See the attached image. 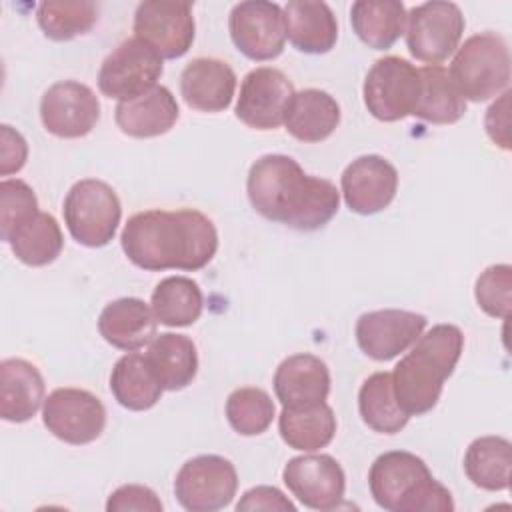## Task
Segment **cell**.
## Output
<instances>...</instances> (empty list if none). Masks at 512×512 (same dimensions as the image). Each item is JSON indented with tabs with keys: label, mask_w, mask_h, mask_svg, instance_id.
<instances>
[{
	"label": "cell",
	"mask_w": 512,
	"mask_h": 512,
	"mask_svg": "<svg viewBox=\"0 0 512 512\" xmlns=\"http://www.w3.org/2000/svg\"><path fill=\"white\" fill-rule=\"evenodd\" d=\"M120 246L126 258L142 270L196 272L214 258L218 232L200 210L152 208L128 218Z\"/></svg>",
	"instance_id": "cell-1"
},
{
	"label": "cell",
	"mask_w": 512,
	"mask_h": 512,
	"mask_svg": "<svg viewBox=\"0 0 512 512\" xmlns=\"http://www.w3.org/2000/svg\"><path fill=\"white\" fill-rule=\"evenodd\" d=\"M246 192L260 216L300 232L320 230L340 206V192L330 180L306 174L286 154L260 156L248 170Z\"/></svg>",
	"instance_id": "cell-2"
},
{
	"label": "cell",
	"mask_w": 512,
	"mask_h": 512,
	"mask_svg": "<svg viewBox=\"0 0 512 512\" xmlns=\"http://www.w3.org/2000/svg\"><path fill=\"white\" fill-rule=\"evenodd\" d=\"M462 350L464 334L454 324H436L420 334L392 372L394 396L408 416L426 414L438 404Z\"/></svg>",
	"instance_id": "cell-3"
},
{
	"label": "cell",
	"mask_w": 512,
	"mask_h": 512,
	"mask_svg": "<svg viewBox=\"0 0 512 512\" xmlns=\"http://www.w3.org/2000/svg\"><path fill=\"white\" fill-rule=\"evenodd\" d=\"M374 502L388 512H452L450 490L440 484L426 462L406 450L380 454L368 472Z\"/></svg>",
	"instance_id": "cell-4"
},
{
	"label": "cell",
	"mask_w": 512,
	"mask_h": 512,
	"mask_svg": "<svg viewBox=\"0 0 512 512\" xmlns=\"http://www.w3.org/2000/svg\"><path fill=\"white\" fill-rule=\"evenodd\" d=\"M454 86L464 100L484 102L510 84V50L496 32H480L456 48L448 70Z\"/></svg>",
	"instance_id": "cell-5"
},
{
	"label": "cell",
	"mask_w": 512,
	"mask_h": 512,
	"mask_svg": "<svg viewBox=\"0 0 512 512\" xmlns=\"http://www.w3.org/2000/svg\"><path fill=\"white\" fill-rule=\"evenodd\" d=\"M62 214L70 236L78 244L102 248L116 236L122 204L110 184L98 178H84L68 190Z\"/></svg>",
	"instance_id": "cell-6"
},
{
	"label": "cell",
	"mask_w": 512,
	"mask_h": 512,
	"mask_svg": "<svg viewBox=\"0 0 512 512\" xmlns=\"http://www.w3.org/2000/svg\"><path fill=\"white\" fill-rule=\"evenodd\" d=\"M368 112L380 122L412 116L420 94V70L400 56H384L372 64L362 86Z\"/></svg>",
	"instance_id": "cell-7"
},
{
	"label": "cell",
	"mask_w": 512,
	"mask_h": 512,
	"mask_svg": "<svg viewBox=\"0 0 512 512\" xmlns=\"http://www.w3.org/2000/svg\"><path fill=\"white\" fill-rule=\"evenodd\" d=\"M238 490L234 464L218 454L186 460L174 478V496L188 512H216L226 508Z\"/></svg>",
	"instance_id": "cell-8"
},
{
	"label": "cell",
	"mask_w": 512,
	"mask_h": 512,
	"mask_svg": "<svg viewBox=\"0 0 512 512\" xmlns=\"http://www.w3.org/2000/svg\"><path fill=\"white\" fill-rule=\"evenodd\" d=\"M406 46L408 52L430 64H440L452 56L464 34L466 20L454 2L432 0L410 8L408 12Z\"/></svg>",
	"instance_id": "cell-9"
},
{
	"label": "cell",
	"mask_w": 512,
	"mask_h": 512,
	"mask_svg": "<svg viewBox=\"0 0 512 512\" xmlns=\"http://www.w3.org/2000/svg\"><path fill=\"white\" fill-rule=\"evenodd\" d=\"M162 72V58L134 36L120 42L104 58L98 72V88L106 98L128 102L158 86Z\"/></svg>",
	"instance_id": "cell-10"
},
{
	"label": "cell",
	"mask_w": 512,
	"mask_h": 512,
	"mask_svg": "<svg viewBox=\"0 0 512 512\" xmlns=\"http://www.w3.org/2000/svg\"><path fill=\"white\" fill-rule=\"evenodd\" d=\"M42 422L58 440L82 446L104 432L106 408L102 400L82 388H56L44 398Z\"/></svg>",
	"instance_id": "cell-11"
},
{
	"label": "cell",
	"mask_w": 512,
	"mask_h": 512,
	"mask_svg": "<svg viewBox=\"0 0 512 512\" xmlns=\"http://www.w3.org/2000/svg\"><path fill=\"white\" fill-rule=\"evenodd\" d=\"M196 34L190 2H140L134 14V36L160 58L184 56Z\"/></svg>",
	"instance_id": "cell-12"
},
{
	"label": "cell",
	"mask_w": 512,
	"mask_h": 512,
	"mask_svg": "<svg viewBox=\"0 0 512 512\" xmlns=\"http://www.w3.org/2000/svg\"><path fill=\"white\" fill-rule=\"evenodd\" d=\"M228 30L234 46L250 60L264 62L282 54L286 42L284 10L276 2L248 0L232 8Z\"/></svg>",
	"instance_id": "cell-13"
},
{
	"label": "cell",
	"mask_w": 512,
	"mask_h": 512,
	"mask_svg": "<svg viewBox=\"0 0 512 512\" xmlns=\"http://www.w3.org/2000/svg\"><path fill=\"white\" fill-rule=\"evenodd\" d=\"M296 94L290 78L272 66L250 70L236 100V118L254 130H274L284 124V114Z\"/></svg>",
	"instance_id": "cell-14"
},
{
	"label": "cell",
	"mask_w": 512,
	"mask_h": 512,
	"mask_svg": "<svg viewBox=\"0 0 512 512\" xmlns=\"http://www.w3.org/2000/svg\"><path fill=\"white\" fill-rule=\"evenodd\" d=\"M282 480L292 496L310 510H334L344 500L346 474L330 454H302L286 462Z\"/></svg>",
	"instance_id": "cell-15"
},
{
	"label": "cell",
	"mask_w": 512,
	"mask_h": 512,
	"mask_svg": "<svg viewBox=\"0 0 512 512\" xmlns=\"http://www.w3.org/2000/svg\"><path fill=\"white\" fill-rule=\"evenodd\" d=\"M40 120L52 136H88L100 120L98 96L82 82L60 80L42 94Z\"/></svg>",
	"instance_id": "cell-16"
},
{
	"label": "cell",
	"mask_w": 512,
	"mask_h": 512,
	"mask_svg": "<svg viewBox=\"0 0 512 512\" xmlns=\"http://www.w3.org/2000/svg\"><path fill=\"white\" fill-rule=\"evenodd\" d=\"M428 320L424 314L400 308L364 312L356 320L358 348L372 360L386 362L406 352L424 332Z\"/></svg>",
	"instance_id": "cell-17"
},
{
	"label": "cell",
	"mask_w": 512,
	"mask_h": 512,
	"mask_svg": "<svg viewBox=\"0 0 512 512\" xmlns=\"http://www.w3.org/2000/svg\"><path fill=\"white\" fill-rule=\"evenodd\" d=\"M346 206L362 216L376 214L390 206L398 190V170L378 154H364L352 160L340 178Z\"/></svg>",
	"instance_id": "cell-18"
},
{
	"label": "cell",
	"mask_w": 512,
	"mask_h": 512,
	"mask_svg": "<svg viewBox=\"0 0 512 512\" xmlns=\"http://www.w3.org/2000/svg\"><path fill=\"white\" fill-rule=\"evenodd\" d=\"M236 74L220 58H194L180 74V94L184 102L200 112H222L232 104Z\"/></svg>",
	"instance_id": "cell-19"
},
{
	"label": "cell",
	"mask_w": 512,
	"mask_h": 512,
	"mask_svg": "<svg viewBox=\"0 0 512 512\" xmlns=\"http://www.w3.org/2000/svg\"><path fill=\"white\" fill-rule=\"evenodd\" d=\"M272 384L282 406H312L328 398L330 370L322 358L300 352L278 364Z\"/></svg>",
	"instance_id": "cell-20"
},
{
	"label": "cell",
	"mask_w": 512,
	"mask_h": 512,
	"mask_svg": "<svg viewBox=\"0 0 512 512\" xmlns=\"http://www.w3.org/2000/svg\"><path fill=\"white\" fill-rule=\"evenodd\" d=\"M158 320L140 298H118L104 306L98 318L100 336L114 348L136 352L156 338Z\"/></svg>",
	"instance_id": "cell-21"
},
{
	"label": "cell",
	"mask_w": 512,
	"mask_h": 512,
	"mask_svg": "<svg viewBox=\"0 0 512 512\" xmlns=\"http://www.w3.org/2000/svg\"><path fill=\"white\" fill-rule=\"evenodd\" d=\"M44 378L24 358L0 362V416L6 422H28L44 404Z\"/></svg>",
	"instance_id": "cell-22"
},
{
	"label": "cell",
	"mask_w": 512,
	"mask_h": 512,
	"mask_svg": "<svg viewBox=\"0 0 512 512\" xmlns=\"http://www.w3.org/2000/svg\"><path fill=\"white\" fill-rule=\"evenodd\" d=\"M286 38L304 54H326L336 46L338 22L326 2L290 0L284 6Z\"/></svg>",
	"instance_id": "cell-23"
},
{
	"label": "cell",
	"mask_w": 512,
	"mask_h": 512,
	"mask_svg": "<svg viewBox=\"0 0 512 512\" xmlns=\"http://www.w3.org/2000/svg\"><path fill=\"white\" fill-rule=\"evenodd\" d=\"M180 108L166 86H154L146 94L118 102L114 110L122 134L132 138H154L166 134L178 120Z\"/></svg>",
	"instance_id": "cell-24"
},
{
	"label": "cell",
	"mask_w": 512,
	"mask_h": 512,
	"mask_svg": "<svg viewBox=\"0 0 512 512\" xmlns=\"http://www.w3.org/2000/svg\"><path fill=\"white\" fill-rule=\"evenodd\" d=\"M340 124V106L334 96L318 88H306L292 96L284 114V126L300 142H322Z\"/></svg>",
	"instance_id": "cell-25"
},
{
	"label": "cell",
	"mask_w": 512,
	"mask_h": 512,
	"mask_svg": "<svg viewBox=\"0 0 512 512\" xmlns=\"http://www.w3.org/2000/svg\"><path fill=\"white\" fill-rule=\"evenodd\" d=\"M144 358L160 386L170 392L192 384L198 372L196 344L184 334H156L148 344Z\"/></svg>",
	"instance_id": "cell-26"
},
{
	"label": "cell",
	"mask_w": 512,
	"mask_h": 512,
	"mask_svg": "<svg viewBox=\"0 0 512 512\" xmlns=\"http://www.w3.org/2000/svg\"><path fill=\"white\" fill-rule=\"evenodd\" d=\"M278 432L290 448L300 452H316L334 440L336 416L326 400L298 408L282 406L278 416Z\"/></svg>",
	"instance_id": "cell-27"
},
{
	"label": "cell",
	"mask_w": 512,
	"mask_h": 512,
	"mask_svg": "<svg viewBox=\"0 0 512 512\" xmlns=\"http://www.w3.org/2000/svg\"><path fill=\"white\" fill-rule=\"evenodd\" d=\"M408 12L398 0H358L350 8L356 36L374 50H388L406 30Z\"/></svg>",
	"instance_id": "cell-28"
},
{
	"label": "cell",
	"mask_w": 512,
	"mask_h": 512,
	"mask_svg": "<svg viewBox=\"0 0 512 512\" xmlns=\"http://www.w3.org/2000/svg\"><path fill=\"white\" fill-rule=\"evenodd\" d=\"M420 94L412 116L430 124H454L466 112V100L454 86L448 70L440 64L422 66Z\"/></svg>",
	"instance_id": "cell-29"
},
{
	"label": "cell",
	"mask_w": 512,
	"mask_h": 512,
	"mask_svg": "<svg viewBox=\"0 0 512 512\" xmlns=\"http://www.w3.org/2000/svg\"><path fill=\"white\" fill-rule=\"evenodd\" d=\"M110 392L122 408L142 412L156 406L164 388L152 374L144 354L128 352L112 368Z\"/></svg>",
	"instance_id": "cell-30"
},
{
	"label": "cell",
	"mask_w": 512,
	"mask_h": 512,
	"mask_svg": "<svg viewBox=\"0 0 512 512\" xmlns=\"http://www.w3.org/2000/svg\"><path fill=\"white\" fill-rule=\"evenodd\" d=\"M464 472L468 480L488 492H500L510 486L512 444L502 436H480L464 454Z\"/></svg>",
	"instance_id": "cell-31"
},
{
	"label": "cell",
	"mask_w": 512,
	"mask_h": 512,
	"mask_svg": "<svg viewBox=\"0 0 512 512\" xmlns=\"http://www.w3.org/2000/svg\"><path fill=\"white\" fill-rule=\"evenodd\" d=\"M150 308L156 320L170 328L194 324L204 308L200 286L186 276H168L152 292Z\"/></svg>",
	"instance_id": "cell-32"
},
{
	"label": "cell",
	"mask_w": 512,
	"mask_h": 512,
	"mask_svg": "<svg viewBox=\"0 0 512 512\" xmlns=\"http://www.w3.org/2000/svg\"><path fill=\"white\" fill-rule=\"evenodd\" d=\"M358 410L362 422L380 434H396L410 420L394 396L390 372H374L362 382Z\"/></svg>",
	"instance_id": "cell-33"
},
{
	"label": "cell",
	"mask_w": 512,
	"mask_h": 512,
	"mask_svg": "<svg viewBox=\"0 0 512 512\" xmlns=\"http://www.w3.org/2000/svg\"><path fill=\"white\" fill-rule=\"evenodd\" d=\"M14 256L26 266H46L52 264L64 246L62 230L56 218L48 212H38L26 224L12 232L6 240Z\"/></svg>",
	"instance_id": "cell-34"
},
{
	"label": "cell",
	"mask_w": 512,
	"mask_h": 512,
	"mask_svg": "<svg viewBox=\"0 0 512 512\" xmlns=\"http://www.w3.org/2000/svg\"><path fill=\"white\" fill-rule=\"evenodd\" d=\"M36 20L46 38L66 42L92 30L98 4L90 0H46L38 4Z\"/></svg>",
	"instance_id": "cell-35"
},
{
	"label": "cell",
	"mask_w": 512,
	"mask_h": 512,
	"mask_svg": "<svg viewBox=\"0 0 512 512\" xmlns=\"http://www.w3.org/2000/svg\"><path fill=\"white\" fill-rule=\"evenodd\" d=\"M274 412L270 394L256 386L236 388L226 398L228 424L242 436H258L266 432L274 420Z\"/></svg>",
	"instance_id": "cell-36"
},
{
	"label": "cell",
	"mask_w": 512,
	"mask_h": 512,
	"mask_svg": "<svg viewBox=\"0 0 512 512\" xmlns=\"http://www.w3.org/2000/svg\"><path fill=\"white\" fill-rule=\"evenodd\" d=\"M38 212V198L24 180L4 178L0 182V236L4 242Z\"/></svg>",
	"instance_id": "cell-37"
},
{
	"label": "cell",
	"mask_w": 512,
	"mask_h": 512,
	"mask_svg": "<svg viewBox=\"0 0 512 512\" xmlns=\"http://www.w3.org/2000/svg\"><path fill=\"white\" fill-rule=\"evenodd\" d=\"M478 306L492 318H508L512 304V266L494 264L488 266L474 286Z\"/></svg>",
	"instance_id": "cell-38"
},
{
	"label": "cell",
	"mask_w": 512,
	"mask_h": 512,
	"mask_svg": "<svg viewBox=\"0 0 512 512\" xmlns=\"http://www.w3.org/2000/svg\"><path fill=\"white\" fill-rule=\"evenodd\" d=\"M108 512H126V510H146L160 512L162 502L156 492L142 484H124L116 488L106 502Z\"/></svg>",
	"instance_id": "cell-39"
},
{
	"label": "cell",
	"mask_w": 512,
	"mask_h": 512,
	"mask_svg": "<svg viewBox=\"0 0 512 512\" xmlns=\"http://www.w3.org/2000/svg\"><path fill=\"white\" fill-rule=\"evenodd\" d=\"M0 174L8 176L14 174L18 170H22V166L26 164L28 158V144L24 140V136L14 130L8 124L0 126Z\"/></svg>",
	"instance_id": "cell-40"
},
{
	"label": "cell",
	"mask_w": 512,
	"mask_h": 512,
	"mask_svg": "<svg viewBox=\"0 0 512 512\" xmlns=\"http://www.w3.org/2000/svg\"><path fill=\"white\" fill-rule=\"evenodd\" d=\"M236 510H282V512H296V506L274 486H254L246 490L236 504Z\"/></svg>",
	"instance_id": "cell-41"
},
{
	"label": "cell",
	"mask_w": 512,
	"mask_h": 512,
	"mask_svg": "<svg viewBox=\"0 0 512 512\" xmlns=\"http://www.w3.org/2000/svg\"><path fill=\"white\" fill-rule=\"evenodd\" d=\"M508 100H510V90L502 92L500 100H496L484 118V126H486V134L490 136V140L494 144H498L500 148L508 150L510 148V136H508Z\"/></svg>",
	"instance_id": "cell-42"
}]
</instances>
